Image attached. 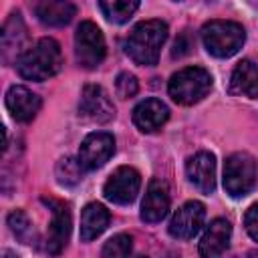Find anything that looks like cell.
<instances>
[{
	"mask_svg": "<svg viewBox=\"0 0 258 258\" xmlns=\"http://www.w3.org/2000/svg\"><path fill=\"white\" fill-rule=\"evenodd\" d=\"M167 38V24L163 20H143L133 26L125 38V52L135 64L153 67L159 60L161 46Z\"/></svg>",
	"mask_w": 258,
	"mask_h": 258,
	"instance_id": "6da1fadb",
	"label": "cell"
},
{
	"mask_svg": "<svg viewBox=\"0 0 258 258\" xmlns=\"http://www.w3.org/2000/svg\"><path fill=\"white\" fill-rule=\"evenodd\" d=\"M62 67V52L60 44L54 38H40L36 44L24 50V54L18 58L16 69L22 79L28 81H48L54 77Z\"/></svg>",
	"mask_w": 258,
	"mask_h": 258,
	"instance_id": "7a4b0ae2",
	"label": "cell"
},
{
	"mask_svg": "<svg viewBox=\"0 0 258 258\" xmlns=\"http://www.w3.org/2000/svg\"><path fill=\"white\" fill-rule=\"evenodd\" d=\"M246 40L242 24L234 20H210L202 28V42L212 56L230 58L234 56Z\"/></svg>",
	"mask_w": 258,
	"mask_h": 258,
	"instance_id": "3957f363",
	"label": "cell"
},
{
	"mask_svg": "<svg viewBox=\"0 0 258 258\" xmlns=\"http://www.w3.org/2000/svg\"><path fill=\"white\" fill-rule=\"evenodd\" d=\"M212 75L202 67H185L171 75L167 93L177 105H196L212 91Z\"/></svg>",
	"mask_w": 258,
	"mask_h": 258,
	"instance_id": "277c9868",
	"label": "cell"
},
{
	"mask_svg": "<svg viewBox=\"0 0 258 258\" xmlns=\"http://www.w3.org/2000/svg\"><path fill=\"white\" fill-rule=\"evenodd\" d=\"M258 179V167L250 153H232L224 163V189L232 198L248 196Z\"/></svg>",
	"mask_w": 258,
	"mask_h": 258,
	"instance_id": "5b68a950",
	"label": "cell"
},
{
	"mask_svg": "<svg viewBox=\"0 0 258 258\" xmlns=\"http://www.w3.org/2000/svg\"><path fill=\"white\" fill-rule=\"evenodd\" d=\"M105 54H107V44H105L101 28L91 20H83L75 32L77 62L83 69H97L103 62Z\"/></svg>",
	"mask_w": 258,
	"mask_h": 258,
	"instance_id": "8992f818",
	"label": "cell"
},
{
	"mask_svg": "<svg viewBox=\"0 0 258 258\" xmlns=\"http://www.w3.org/2000/svg\"><path fill=\"white\" fill-rule=\"evenodd\" d=\"M139 187H141V175H139V171L135 167L121 165L105 181L103 196L109 202L117 204V206H127V204H131L137 198Z\"/></svg>",
	"mask_w": 258,
	"mask_h": 258,
	"instance_id": "52a82bcc",
	"label": "cell"
},
{
	"mask_svg": "<svg viewBox=\"0 0 258 258\" xmlns=\"http://www.w3.org/2000/svg\"><path fill=\"white\" fill-rule=\"evenodd\" d=\"M113 153H115V139H113V135L105 133V131H95V133H89L83 139L77 159L81 161L83 169L93 171V169L103 167L111 159Z\"/></svg>",
	"mask_w": 258,
	"mask_h": 258,
	"instance_id": "ba28073f",
	"label": "cell"
},
{
	"mask_svg": "<svg viewBox=\"0 0 258 258\" xmlns=\"http://www.w3.org/2000/svg\"><path fill=\"white\" fill-rule=\"evenodd\" d=\"M79 113L93 123H107L115 117V105L101 85H85L79 101Z\"/></svg>",
	"mask_w": 258,
	"mask_h": 258,
	"instance_id": "9c48e42d",
	"label": "cell"
},
{
	"mask_svg": "<svg viewBox=\"0 0 258 258\" xmlns=\"http://www.w3.org/2000/svg\"><path fill=\"white\" fill-rule=\"evenodd\" d=\"M204 220H206V206L202 202L191 200V202H185L173 214L167 230L177 240H189L200 232V228L204 226Z\"/></svg>",
	"mask_w": 258,
	"mask_h": 258,
	"instance_id": "30bf717a",
	"label": "cell"
},
{
	"mask_svg": "<svg viewBox=\"0 0 258 258\" xmlns=\"http://www.w3.org/2000/svg\"><path fill=\"white\" fill-rule=\"evenodd\" d=\"M28 40V32H26V24L20 16V12H12L8 16V20L2 26L0 32V50H2V60L4 62H12L24 54V44Z\"/></svg>",
	"mask_w": 258,
	"mask_h": 258,
	"instance_id": "8fae6325",
	"label": "cell"
},
{
	"mask_svg": "<svg viewBox=\"0 0 258 258\" xmlns=\"http://www.w3.org/2000/svg\"><path fill=\"white\" fill-rule=\"evenodd\" d=\"M185 175L202 194L216 189V157L210 151H198L185 161Z\"/></svg>",
	"mask_w": 258,
	"mask_h": 258,
	"instance_id": "7c38bea8",
	"label": "cell"
},
{
	"mask_svg": "<svg viewBox=\"0 0 258 258\" xmlns=\"http://www.w3.org/2000/svg\"><path fill=\"white\" fill-rule=\"evenodd\" d=\"M50 208H52V218H50V224H48V234H46V252L56 256L62 252V248L67 246L69 242V236H71V212L64 204L60 202H54V200H44Z\"/></svg>",
	"mask_w": 258,
	"mask_h": 258,
	"instance_id": "4fadbf2b",
	"label": "cell"
},
{
	"mask_svg": "<svg viewBox=\"0 0 258 258\" xmlns=\"http://www.w3.org/2000/svg\"><path fill=\"white\" fill-rule=\"evenodd\" d=\"M4 101H6V109L10 111L14 121H20V123L32 121L40 109V97L22 85H12L6 91Z\"/></svg>",
	"mask_w": 258,
	"mask_h": 258,
	"instance_id": "5bb4252c",
	"label": "cell"
},
{
	"mask_svg": "<svg viewBox=\"0 0 258 258\" xmlns=\"http://www.w3.org/2000/svg\"><path fill=\"white\" fill-rule=\"evenodd\" d=\"M169 212V189L165 181L151 179L145 191V198L141 202V220L147 224L161 222Z\"/></svg>",
	"mask_w": 258,
	"mask_h": 258,
	"instance_id": "9a60e30c",
	"label": "cell"
},
{
	"mask_svg": "<svg viewBox=\"0 0 258 258\" xmlns=\"http://www.w3.org/2000/svg\"><path fill=\"white\" fill-rule=\"evenodd\" d=\"M232 238V226L224 218H216L210 222L208 230L204 232L200 240V256L202 258H222V254L228 250Z\"/></svg>",
	"mask_w": 258,
	"mask_h": 258,
	"instance_id": "2e32d148",
	"label": "cell"
},
{
	"mask_svg": "<svg viewBox=\"0 0 258 258\" xmlns=\"http://www.w3.org/2000/svg\"><path fill=\"white\" fill-rule=\"evenodd\" d=\"M167 119H169V109L159 99H145L133 109V123L143 133L161 129V125Z\"/></svg>",
	"mask_w": 258,
	"mask_h": 258,
	"instance_id": "e0dca14e",
	"label": "cell"
},
{
	"mask_svg": "<svg viewBox=\"0 0 258 258\" xmlns=\"http://www.w3.org/2000/svg\"><path fill=\"white\" fill-rule=\"evenodd\" d=\"M230 93L250 99H258V64L244 58L236 64L230 77Z\"/></svg>",
	"mask_w": 258,
	"mask_h": 258,
	"instance_id": "ac0fdd59",
	"label": "cell"
},
{
	"mask_svg": "<svg viewBox=\"0 0 258 258\" xmlns=\"http://www.w3.org/2000/svg\"><path fill=\"white\" fill-rule=\"evenodd\" d=\"M34 14L44 26H64L73 20L77 8L64 0H42L34 4Z\"/></svg>",
	"mask_w": 258,
	"mask_h": 258,
	"instance_id": "d6986e66",
	"label": "cell"
},
{
	"mask_svg": "<svg viewBox=\"0 0 258 258\" xmlns=\"http://www.w3.org/2000/svg\"><path fill=\"white\" fill-rule=\"evenodd\" d=\"M111 214L103 204H87L83 214H81V240L83 242H91L97 236H101L107 226H109Z\"/></svg>",
	"mask_w": 258,
	"mask_h": 258,
	"instance_id": "ffe728a7",
	"label": "cell"
},
{
	"mask_svg": "<svg viewBox=\"0 0 258 258\" xmlns=\"http://www.w3.org/2000/svg\"><path fill=\"white\" fill-rule=\"evenodd\" d=\"M99 8L109 22L123 24L135 14V10L139 8V2H135V0H109V2H99Z\"/></svg>",
	"mask_w": 258,
	"mask_h": 258,
	"instance_id": "44dd1931",
	"label": "cell"
},
{
	"mask_svg": "<svg viewBox=\"0 0 258 258\" xmlns=\"http://www.w3.org/2000/svg\"><path fill=\"white\" fill-rule=\"evenodd\" d=\"M8 226L10 232L22 242V244H32L34 242V228L30 218L22 212V210H14L8 214Z\"/></svg>",
	"mask_w": 258,
	"mask_h": 258,
	"instance_id": "7402d4cb",
	"label": "cell"
},
{
	"mask_svg": "<svg viewBox=\"0 0 258 258\" xmlns=\"http://www.w3.org/2000/svg\"><path fill=\"white\" fill-rule=\"evenodd\" d=\"M133 252V238L129 234H115L109 238L101 250L103 258H131Z\"/></svg>",
	"mask_w": 258,
	"mask_h": 258,
	"instance_id": "603a6c76",
	"label": "cell"
},
{
	"mask_svg": "<svg viewBox=\"0 0 258 258\" xmlns=\"http://www.w3.org/2000/svg\"><path fill=\"white\" fill-rule=\"evenodd\" d=\"M56 179L62 185H75L83 179V165L79 159L73 157H62L56 163Z\"/></svg>",
	"mask_w": 258,
	"mask_h": 258,
	"instance_id": "cb8c5ba5",
	"label": "cell"
},
{
	"mask_svg": "<svg viewBox=\"0 0 258 258\" xmlns=\"http://www.w3.org/2000/svg\"><path fill=\"white\" fill-rule=\"evenodd\" d=\"M139 91V83H137V77L131 75V73H119L117 79H115V93L117 97L121 99H131L135 97Z\"/></svg>",
	"mask_w": 258,
	"mask_h": 258,
	"instance_id": "d4e9b609",
	"label": "cell"
},
{
	"mask_svg": "<svg viewBox=\"0 0 258 258\" xmlns=\"http://www.w3.org/2000/svg\"><path fill=\"white\" fill-rule=\"evenodd\" d=\"M244 226H246V232L250 234V238L258 242V202L248 208V212L244 216Z\"/></svg>",
	"mask_w": 258,
	"mask_h": 258,
	"instance_id": "484cf974",
	"label": "cell"
},
{
	"mask_svg": "<svg viewBox=\"0 0 258 258\" xmlns=\"http://www.w3.org/2000/svg\"><path fill=\"white\" fill-rule=\"evenodd\" d=\"M4 256H6V258H18V256H16L14 252H10V250H6V252H4Z\"/></svg>",
	"mask_w": 258,
	"mask_h": 258,
	"instance_id": "4316f807",
	"label": "cell"
},
{
	"mask_svg": "<svg viewBox=\"0 0 258 258\" xmlns=\"http://www.w3.org/2000/svg\"><path fill=\"white\" fill-rule=\"evenodd\" d=\"M139 258H147V256H139Z\"/></svg>",
	"mask_w": 258,
	"mask_h": 258,
	"instance_id": "83f0119b",
	"label": "cell"
}]
</instances>
